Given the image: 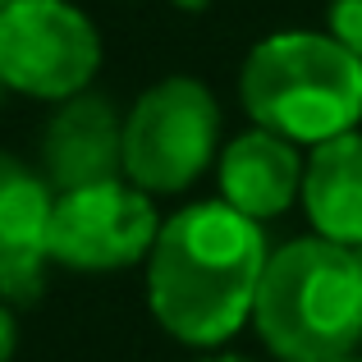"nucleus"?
Here are the masks:
<instances>
[{
    "label": "nucleus",
    "mask_w": 362,
    "mask_h": 362,
    "mask_svg": "<svg viewBox=\"0 0 362 362\" xmlns=\"http://www.w3.org/2000/svg\"><path fill=\"white\" fill-rule=\"evenodd\" d=\"M243 106L262 129L321 147L362 119V60L335 37L275 33L243 64Z\"/></svg>",
    "instance_id": "3"
},
{
    "label": "nucleus",
    "mask_w": 362,
    "mask_h": 362,
    "mask_svg": "<svg viewBox=\"0 0 362 362\" xmlns=\"http://www.w3.org/2000/svg\"><path fill=\"white\" fill-rule=\"evenodd\" d=\"M330 37L362 60V0H330Z\"/></svg>",
    "instance_id": "11"
},
{
    "label": "nucleus",
    "mask_w": 362,
    "mask_h": 362,
    "mask_svg": "<svg viewBox=\"0 0 362 362\" xmlns=\"http://www.w3.org/2000/svg\"><path fill=\"white\" fill-rule=\"evenodd\" d=\"M5 5H9V0H0V9H5Z\"/></svg>",
    "instance_id": "16"
},
{
    "label": "nucleus",
    "mask_w": 362,
    "mask_h": 362,
    "mask_svg": "<svg viewBox=\"0 0 362 362\" xmlns=\"http://www.w3.org/2000/svg\"><path fill=\"white\" fill-rule=\"evenodd\" d=\"M97 28L69 0H9L0 9V78L42 101H69L97 74Z\"/></svg>",
    "instance_id": "5"
},
{
    "label": "nucleus",
    "mask_w": 362,
    "mask_h": 362,
    "mask_svg": "<svg viewBox=\"0 0 362 362\" xmlns=\"http://www.w3.org/2000/svg\"><path fill=\"white\" fill-rule=\"evenodd\" d=\"M266 262L252 216L230 202H197L160 225L147 257V303L175 339L211 349L252 317Z\"/></svg>",
    "instance_id": "1"
},
{
    "label": "nucleus",
    "mask_w": 362,
    "mask_h": 362,
    "mask_svg": "<svg viewBox=\"0 0 362 362\" xmlns=\"http://www.w3.org/2000/svg\"><path fill=\"white\" fill-rule=\"evenodd\" d=\"M51 179L0 151V293L33 298L51 257Z\"/></svg>",
    "instance_id": "8"
},
{
    "label": "nucleus",
    "mask_w": 362,
    "mask_h": 362,
    "mask_svg": "<svg viewBox=\"0 0 362 362\" xmlns=\"http://www.w3.org/2000/svg\"><path fill=\"white\" fill-rule=\"evenodd\" d=\"M0 88H5V78H0Z\"/></svg>",
    "instance_id": "17"
},
{
    "label": "nucleus",
    "mask_w": 362,
    "mask_h": 362,
    "mask_svg": "<svg viewBox=\"0 0 362 362\" xmlns=\"http://www.w3.org/2000/svg\"><path fill=\"white\" fill-rule=\"evenodd\" d=\"M303 206L321 239L362 243V133H339L312 151L303 170Z\"/></svg>",
    "instance_id": "10"
},
{
    "label": "nucleus",
    "mask_w": 362,
    "mask_h": 362,
    "mask_svg": "<svg viewBox=\"0 0 362 362\" xmlns=\"http://www.w3.org/2000/svg\"><path fill=\"white\" fill-rule=\"evenodd\" d=\"M335 362H362V358H335Z\"/></svg>",
    "instance_id": "15"
},
{
    "label": "nucleus",
    "mask_w": 362,
    "mask_h": 362,
    "mask_svg": "<svg viewBox=\"0 0 362 362\" xmlns=\"http://www.w3.org/2000/svg\"><path fill=\"white\" fill-rule=\"evenodd\" d=\"M42 165L51 188L74 193V188L110 184L124 170V124L101 97H69L51 115L42 133Z\"/></svg>",
    "instance_id": "7"
},
{
    "label": "nucleus",
    "mask_w": 362,
    "mask_h": 362,
    "mask_svg": "<svg viewBox=\"0 0 362 362\" xmlns=\"http://www.w3.org/2000/svg\"><path fill=\"white\" fill-rule=\"evenodd\" d=\"M202 362H247V358H202Z\"/></svg>",
    "instance_id": "13"
},
{
    "label": "nucleus",
    "mask_w": 362,
    "mask_h": 362,
    "mask_svg": "<svg viewBox=\"0 0 362 362\" xmlns=\"http://www.w3.org/2000/svg\"><path fill=\"white\" fill-rule=\"evenodd\" d=\"M252 321L262 344L280 362L354 358L362 339V271L354 247L321 234L275 247Z\"/></svg>",
    "instance_id": "2"
},
{
    "label": "nucleus",
    "mask_w": 362,
    "mask_h": 362,
    "mask_svg": "<svg viewBox=\"0 0 362 362\" xmlns=\"http://www.w3.org/2000/svg\"><path fill=\"white\" fill-rule=\"evenodd\" d=\"M221 110L197 78H165L124 119V175L142 193H179L216 156Z\"/></svg>",
    "instance_id": "4"
},
{
    "label": "nucleus",
    "mask_w": 362,
    "mask_h": 362,
    "mask_svg": "<svg viewBox=\"0 0 362 362\" xmlns=\"http://www.w3.org/2000/svg\"><path fill=\"white\" fill-rule=\"evenodd\" d=\"M160 221L138 184H92L55 197L51 257L69 271H124L151 257Z\"/></svg>",
    "instance_id": "6"
},
{
    "label": "nucleus",
    "mask_w": 362,
    "mask_h": 362,
    "mask_svg": "<svg viewBox=\"0 0 362 362\" xmlns=\"http://www.w3.org/2000/svg\"><path fill=\"white\" fill-rule=\"evenodd\" d=\"M18 344V330H14V317H9V308L0 303V362H9V354H14Z\"/></svg>",
    "instance_id": "12"
},
{
    "label": "nucleus",
    "mask_w": 362,
    "mask_h": 362,
    "mask_svg": "<svg viewBox=\"0 0 362 362\" xmlns=\"http://www.w3.org/2000/svg\"><path fill=\"white\" fill-rule=\"evenodd\" d=\"M303 170L298 151L289 138L271 129H252L225 147L221 156V193L234 211L252 216V221H271V216L289 211V202L303 193Z\"/></svg>",
    "instance_id": "9"
},
{
    "label": "nucleus",
    "mask_w": 362,
    "mask_h": 362,
    "mask_svg": "<svg viewBox=\"0 0 362 362\" xmlns=\"http://www.w3.org/2000/svg\"><path fill=\"white\" fill-rule=\"evenodd\" d=\"M354 257H358V271H362V243H358V247H354Z\"/></svg>",
    "instance_id": "14"
}]
</instances>
